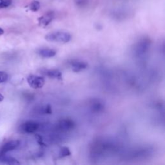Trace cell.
Instances as JSON below:
<instances>
[{
	"label": "cell",
	"instance_id": "cell-5",
	"mask_svg": "<svg viewBox=\"0 0 165 165\" xmlns=\"http://www.w3.org/2000/svg\"><path fill=\"white\" fill-rule=\"evenodd\" d=\"M75 126V123L73 120L69 118L62 119L57 123V128L62 132L71 130Z\"/></svg>",
	"mask_w": 165,
	"mask_h": 165
},
{
	"label": "cell",
	"instance_id": "cell-13",
	"mask_svg": "<svg viewBox=\"0 0 165 165\" xmlns=\"http://www.w3.org/2000/svg\"><path fill=\"white\" fill-rule=\"evenodd\" d=\"M74 5L78 8H84L88 7L90 0H74Z\"/></svg>",
	"mask_w": 165,
	"mask_h": 165
},
{
	"label": "cell",
	"instance_id": "cell-20",
	"mask_svg": "<svg viewBox=\"0 0 165 165\" xmlns=\"http://www.w3.org/2000/svg\"><path fill=\"white\" fill-rule=\"evenodd\" d=\"M3 99H4V96L2 94H0V102L3 101Z\"/></svg>",
	"mask_w": 165,
	"mask_h": 165
},
{
	"label": "cell",
	"instance_id": "cell-6",
	"mask_svg": "<svg viewBox=\"0 0 165 165\" xmlns=\"http://www.w3.org/2000/svg\"><path fill=\"white\" fill-rule=\"evenodd\" d=\"M20 144V141L18 140H12L5 143L0 148V156L6 155L7 153L11 152L16 149Z\"/></svg>",
	"mask_w": 165,
	"mask_h": 165
},
{
	"label": "cell",
	"instance_id": "cell-16",
	"mask_svg": "<svg viewBox=\"0 0 165 165\" xmlns=\"http://www.w3.org/2000/svg\"><path fill=\"white\" fill-rule=\"evenodd\" d=\"M52 112V108L49 105L41 106L39 108V113H42V114H51Z\"/></svg>",
	"mask_w": 165,
	"mask_h": 165
},
{
	"label": "cell",
	"instance_id": "cell-18",
	"mask_svg": "<svg viewBox=\"0 0 165 165\" xmlns=\"http://www.w3.org/2000/svg\"><path fill=\"white\" fill-rule=\"evenodd\" d=\"M12 3V0H0V9L8 7Z\"/></svg>",
	"mask_w": 165,
	"mask_h": 165
},
{
	"label": "cell",
	"instance_id": "cell-10",
	"mask_svg": "<svg viewBox=\"0 0 165 165\" xmlns=\"http://www.w3.org/2000/svg\"><path fill=\"white\" fill-rule=\"evenodd\" d=\"M37 53L43 58H51L56 55V51L50 48H41L37 50Z\"/></svg>",
	"mask_w": 165,
	"mask_h": 165
},
{
	"label": "cell",
	"instance_id": "cell-9",
	"mask_svg": "<svg viewBox=\"0 0 165 165\" xmlns=\"http://www.w3.org/2000/svg\"><path fill=\"white\" fill-rule=\"evenodd\" d=\"M41 73L45 76L49 77V78L56 79L58 80L62 79L61 72L57 69H42Z\"/></svg>",
	"mask_w": 165,
	"mask_h": 165
},
{
	"label": "cell",
	"instance_id": "cell-3",
	"mask_svg": "<svg viewBox=\"0 0 165 165\" xmlns=\"http://www.w3.org/2000/svg\"><path fill=\"white\" fill-rule=\"evenodd\" d=\"M27 82L29 85L34 89H40L43 88L45 83V79L43 77L31 74L27 77Z\"/></svg>",
	"mask_w": 165,
	"mask_h": 165
},
{
	"label": "cell",
	"instance_id": "cell-19",
	"mask_svg": "<svg viewBox=\"0 0 165 165\" xmlns=\"http://www.w3.org/2000/svg\"><path fill=\"white\" fill-rule=\"evenodd\" d=\"M8 79V75L5 72L0 71V84L6 82Z\"/></svg>",
	"mask_w": 165,
	"mask_h": 165
},
{
	"label": "cell",
	"instance_id": "cell-15",
	"mask_svg": "<svg viewBox=\"0 0 165 165\" xmlns=\"http://www.w3.org/2000/svg\"><path fill=\"white\" fill-rule=\"evenodd\" d=\"M71 154V152L70 149L67 147H62L59 152V157L61 158H63L66 156H69Z\"/></svg>",
	"mask_w": 165,
	"mask_h": 165
},
{
	"label": "cell",
	"instance_id": "cell-21",
	"mask_svg": "<svg viewBox=\"0 0 165 165\" xmlns=\"http://www.w3.org/2000/svg\"><path fill=\"white\" fill-rule=\"evenodd\" d=\"M4 34V30L2 28H0V35H2Z\"/></svg>",
	"mask_w": 165,
	"mask_h": 165
},
{
	"label": "cell",
	"instance_id": "cell-4",
	"mask_svg": "<svg viewBox=\"0 0 165 165\" xmlns=\"http://www.w3.org/2000/svg\"><path fill=\"white\" fill-rule=\"evenodd\" d=\"M39 123L34 121H27L20 126V130L26 133H33L39 128Z\"/></svg>",
	"mask_w": 165,
	"mask_h": 165
},
{
	"label": "cell",
	"instance_id": "cell-8",
	"mask_svg": "<svg viewBox=\"0 0 165 165\" xmlns=\"http://www.w3.org/2000/svg\"><path fill=\"white\" fill-rule=\"evenodd\" d=\"M55 17V14L53 11H49L46 12L42 16L38 18V22L41 27H47L52 22Z\"/></svg>",
	"mask_w": 165,
	"mask_h": 165
},
{
	"label": "cell",
	"instance_id": "cell-12",
	"mask_svg": "<svg viewBox=\"0 0 165 165\" xmlns=\"http://www.w3.org/2000/svg\"><path fill=\"white\" fill-rule=\"evenodd\" d=\"M127 12L125 10L123 9H117L114 10L112 12V14L113 18H116L117 19H124L127 15Z\"/></svg>",
	"mask_w": 165,
	"mask_h": 165
},
{
	"label": "cell",
	"instance_id": "cell-14",
	"mask_svg": "<svg viewBox=\"0 0 165 165\" xmlns=\"http://www.w3.org/2000/svg\"><path fill=\"white\" fill-rule=\"evenodd\" d=\"M29 7L31 11L37 12L38 11L41 7V4L39 2L37 1V0H34V1H32L30 3Z\"/></svg>",
	"mask_w": 165,
	"mask_h": 165
},
{
	"label": "cell",
	"instance_id": "cell-7",
	"mask_svg": "<svg viewBox=\"0 0 165 165\" xmlns=\"http://www.w3.org/2000/svg\"><path fill=\"white\" fill-rule=\"evenodd\" d=\"M69 65L72 71L75 72H79L84 70L88 67V64L86 62L79 60L74 59L69 62Z\"/></svg>",
	"mask_w": 165,
	"mask_h": 165
},
{
	"label": "cell",
	"instance_id": "cell-2",
	"mask_svg": "<svg viewBox=\"0 0 165 165\" xmlns=\"http://www.w3.org/2000/svg\"><path fill=\"white\" fill-rule=\"evenodd\" d=\"M150 46V40L148 38H143L136 43L135 53L137 56H141L146 53Z\"/></svg>",
	"mask_w": 165,
	"mask_h": 165
},
{
	"label": "cell",
	"instance_id": "cell-17",
	"mask_svg": "<svg viewBox=\"0 0 165 165\" xmlns=\"http://www.w3.org/2000/svg\"><path fill=\"white\" fill-rule=\"evenodd\" d=\"M103 108V106L101 103L99 101H96V102H93L92 106V109L96 112H99Z\"/></svg>",
	"mask_w": 165,
	"mask_h": 165
},
{
	"label": "cell",
	"instance_id": "cell-1",
	"mask_svg": "<svg viewBox=\"0 0 165 165\" xmlns=\"http://www.w3.org/2000/svg\"><path fill=\"white\" fill-rule=\"evenodd\" d=\"M45 38L49 42L67 43L71 40L72 35L70 33L65 31L58 30L48 33L45 35Z\"/></svg>",
	"mask_w": 165,
	"mask_h": 165
},
{
	"label": "cell",
	"instance_id": "cell-11",
	"mask_svg": "<svg viewBox=\"0 0 165 165\" xmlns=\"http://www.w3.org/2000/svg\"><path fill=\"white\" fill-rule=\"evenodd\" d=\"M0 163L5 164H19V162L14 157L7 156L5 155L0 156Z\"/></svg>",
	"mask_w": 165,
	"mask_h": 165
}]
</instances>
